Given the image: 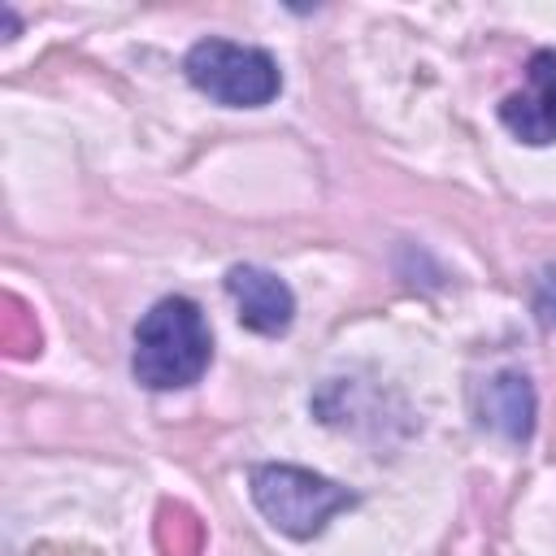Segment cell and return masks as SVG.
<instances>
[{
  "label": "cell",
  "instance_id": "1",
  "mask_svg": "<svg viewBox=\"0 0 556 556\" xmlns=\"http://www.w3.org/2000/svg\"><path fill=\"white\" fill-rule=\"evenodd\" d=\"M213 361V334L195 300L165 295L135 326L130 369L148 391H178L204 378Z\"/></svg>",
  "mask_w": 556,
  "mask_h": 556
},
{
  "label": "cell",
  "instance_id": "2",
  "mask_svg": "<svg viewBox=\"0 0 556 556\" xmlns=\"http://www.w3.org/2000/svg\"><path fill=\"white\" fill-rule=\"evenodd\" d=\"M252 504L261 517L282 530L287 539H313L326 530V521L356 504V495L313 469L300 465H256L248 478Z\"/></svg>",
  "mask_w": 556,
  "mask_h": 556
},
{
  "label": "cell",
  "instance_id": "3",
  "mask_svg": "<svg viewBox=\"0 0 556 556\" xmlns=\"http://www.w3.org/2000/svg\"><path fill=\"white\" fill-rule=\"evenodd\" d=\"M187 83L204 91L208 100L226 109H261L282 91V70L265 48L230 43V39H200L191 43L187 61Z\"/></svg>",
  "mask_w": 556,
  "mask_h": 556
},
{
  "label": "cell",
  "instance_id": "4",
  "mask_svg": "<svg viewBox=\"0 0 556 556\" xmlns=\"http://www.w3.org/2000/svg\"><path fill=\"white\" fill-rule=\"evenodd\" d=\"M500 122L530 148L556 143V52L539 48L526 65V87L500 100Z\"/></svg>",
  "mask_w": 556,
  "mask_h": 556
},
{
  "label": "cell",
  "instance_id": "5",
  "mask_svg": "<svg viewBox=\"0 0 556 556\" xmlns=\"http://www.w3.org/2000/svg\"><path fill=\"white\" fill-rule=\"evenodd\" d=\"M226 295L235 300V313H239V321L252 334L278 339L295 321V295H291V287L278 274L261 269V265H230L226 269Z\"/></svg>",
  "mask_w": 556,
  "mask_h": 556
},
{
  "label": "cell",
  "instance_id": "6",
  "mask_svg": "<svg viewBox=\"0 0 556 556\" xmlns=\"http://www.w3.org/2000/svg\"><path fill=\"white\" fill-rule=\"evenodd\" d=\"M482 421L500 430L508 443H526L534 430V387L526 374L504 369L482 391Z\"/></svg>",
  "mask_w": 556,
  "mask_h": 556
},
{
  "label": "cell",
  "instance_id": "7",
  "mask_svg": "<svg viewBox=\"0 0 556 556\" xmlns=\"http://www.w3.org/2000/svg\"><path fill=\"white\" fill-rule=\"evenodd\" d=\"M534 313H539V321H543L547 330H556V274H547V278L539 282V295H534Z\"/></svg>",
  "mask_w": 556,
  "mask_h": 556
}]
</instances>
